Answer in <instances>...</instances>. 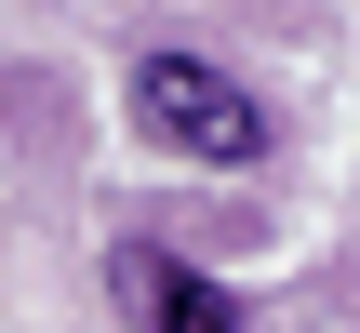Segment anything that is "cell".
Segmentation results:
<instances>
[{
  "label": "cell",
  "mask_w": 360,
  "mask_h": 333,
  "mask_svg": "<svg viewBox=\"0 0 360 333\" xmlns=\"http://www.w3.org/2000/svg\"><path fill=\"white\" fill-rule=\"evenodd\" d=\"M120 93H134V133L174 147V160H214V174H254V160H267V107H254L214 53H174V40H160V53H134Z\"/></svg>",
  "instance_id": "6da1fadb"
},
{
  "label": "cell",
  "mask_w": 360,
  "mask_h": 333,
  "mask_svg": "<svg viewBox=\"0 0 360 333\" xmlns=\"http://www.w3.org/2000/svg\"><path fill=\"white\" fill-rule=\"evenodd\" d=\"M107 294H120L147 333H240V294L200 280L174 240H120V254H107Z\"/></svg>",
  "instance_id": "7a4b0ae2"
}]
</instances>
